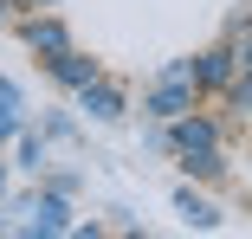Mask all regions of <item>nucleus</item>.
I'll return each mask as SVG.
<instances>
[{"label":"nucleus","mask_w":252,"mask_h":239,"mask_svg":"<svg viewBox=\"0 0 252 239\" xmlns=\"http://www.w3.org/2000/svg\"><path fill=\"white\" fill-rule=\"evenodd\" d=\"M181 90H188V84H175V78H168V90H156V97H149V110H156V117H181V104H188Z\"/></svg>","instance_id":"nucleus-1"},{"label":"nucleus","mask_w":252,"mask_h":239,"mask_svg":"<svg viewBox=\"0 0 252 239\" xmlns=\"http://www.w3.org/2000/svg\"><path fill=\"white\" fill-rule=\"evenodd\" d=\"M26 39H32V45H45V52H65V32H59L52 20H32V26H26Z\"/></svg>","instance_id":"nucleus-2"},{"label":"nucleus","mask_w":252,"mask_h":239,"mask_svg":"<svg viewBox=\"0 0 252 239\" xmlns=\"http://www.w3.org/2000/svg\"><path fill=\"white\" fill-rule=\"evenodd\" d=\"M59 78H65V84H91V59H71V52H59Z\"/></svg>","instance_id":"nucleus-3"},{"label":"nucleus","mask_w":252,"mask_h":239,"mask_svg":"<svg viewBox=\"0 0 252 239\" xmlns=\"http://www.w3.org/2000/svg\"><path fill=\"white\" fill-rule=\"evenodd\" d=\"M181 149H188V155H194V149H214V129H207V123H188V129H181Z\"/></svg>","instance_id":"nucleus-4"},{"label":"nucleus","mask_w":252,"mask_h":239,"mask_svg":"<svg viewBox=\"0 0 252 239\" xmlns=\"http://www.w3.org/2000/svg\"><path fill=\"white\" fill-rule=\"evenodd\" d=\"M32 213H39V226H45V233H59V226H65V201H39Z\"/></svg>","instance_id":"nucleus-5"},{"label":"nucleus","mask_w":252,"mask_h":239,"mask_svg":"<svg viewBox=\"0 0 252 239\" xmlns=\"http://www.w3.org/2000/svg\"><path fill=\"white\" fill-rule=\"evenodd\" d=\"M181 213H188V220H194V226H214V220H220V213H214V207H207V201H194V194H181Z\"/></svg>","instance_id":"nucleus-6"},{"label":"nucleus","mask_w":252,"mask_h":239,"mask_svg":"<svg viewBox=\"0 0 252 239\" xmlns=\"http://www.w3.org/2000/svg\"><path fill=\"white\" fill-rule=\"evenodd\" d=\"M91 117H117V90H97V97H84Z\"/></svg>","instance_id":"nucleus-7"},{"label":"nucleus","mask_w":252,"mask_h":239,"mask_svg":"<svg viewBox=\"0 0 252 239\" xmlns=\"http://www.w3.org/2000/svg\"><path fill=\"white\" fill-rule=\"evenodd\" d=\"M246 65H252V45H246Z\"/></svg>","instance_id":"nucleus-8"}]
</instances>
